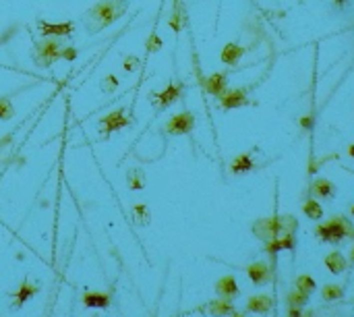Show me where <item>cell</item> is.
I'll use <instances>...</instances> for the list:
<instances>
[{
    "mask_svg": "<svg viewBox=\"0 0 354 317\" xmlns=\"http://www.w3.org/2000/svg\"><path fill=\"white\" fill-rule=\"evenodd\" d=\"M352 214H354V208H352Z\"/></svg>",
    "mask_w": 354,
    "mask_h": 317,
    "instance_id": "cell-36",
    "label": "cell"
},
{
    "mask_svg": "<svg viewBox=\"0 0 354 317\" xmlns=\"http://www.w3.org/2000/svg\"><path fill=\"white\" fill-rule=\"evenodd\" d=\"M296 291H301L303 295H311L315 291V280L311 278V276H299V278H296Z\"/></svg>",
    "mask_w": 354,
    "mask_h": 317,
    "instance_id": "cell-21",
    "label": "cell"
},
{
    "mask_svg": "<svg viewBox=\"0 0 354 317\" xmlns=\"http://www.w3.org/2000/svg\"><path fill=\"white\" fill-rule=\"evenodd\" d=\"M232 317H243V315H232Z\"/></svg>",
    "mask_w": 354,
    "mask_h": 317,
    "instance_id": "cell-35",
    "label": "cell"
},
{
    "mask_svg": "<svg viewBox=\"0 0 354 317\" xmlns=\"http://www.w3.org/2000/svg\"><path fill=\"white\" fill-rule=\"evenodd\" d=\"M305 301H307V295H303L301 291L288 293V305L290 307H301V305H305Z\"/></svg>",
    "mask_w": 354,
    "mask_h": 317,
    "instance_id": "cell-28",
    "label": "cell"
},
{
    "mask_svg": "<svg viewBox=\"0 0 354 317\" xmlns=\"http://www.w3.org/2000/svg\"><path fill=\"white\" fill-rule=\"evenodd\" d=\"M193 125H195V116L191 112H180L168 120L166 131L170 135H182V133H189L193 129Z\"/></svg>",
    "mask_w": 354,
    "mask_h": 317,
    "instance_id": "cell-5",
    "label": "cell"
},
{
    "mask_svg": "<svg viewBox=\"0 0 354 317\" xmlns=\"http://www.w3.org/2000/svg\"><path fill=\"white\" fill-rule=\"evenodd\" d=\"M325 266H328V270L332 274H340V272L346 270V259L340 255L338 251H334V253H330L328 257H325Z\"/></svg>",
    "mask_w": 354,
    "mask_h": 317,
    "instance_id": "cell-14",
    "label": "cell"
},
{
    "mask_svg": "<svg viewBox=\"0 0 354 317\" xmlns=\"http://www.w3.org/2000/svg\"><path fill=\"white\" fill-rule=\"evenodd\" d=\"M133 218H135V222H137V224L145 226V224H149L151 214H149V210L145 208L143 203H135V205H133Z\"/></svg>",
    "mask_w": 354,
    "mask_h": 317,
    "instance_id": "cell-18",
    "label": "cell"
},
{
    "mask_svg": "<svg viewBox=\"0 0 354 317\" xmlns=\"http://www.w3.org/2000/svg\"><path fill=\"white\" fill-rule=\"evenodd\" d=\"M39 29L44 35H54V37H60V35H66L70 33V29H73V25L70 23H41Z\"/></svg>",
    "mask_w": 354,
    "mask_h": 317,
    "instance_id": "cell-10",
    "label": "cell"
},
{
    "mask_svg": "<svg viewBox=\"0 0 354 317\" xmlns=\"http://www.w3.org/2000/svg\"><path fill=\"white\" fill-rule=\"evenodd\" d=\"M350 257H352V261H354V247H352V251H350Z\"/></svg>",
    "mask_w": 354,
    "mask_h": 317,
    "instance_id": "cell-33",
    "label": "cell"
},
{
    "mask_svg": "<svg viewBox=\"0 0 354 317\" xmlns=\"http://www.w3.org/2000/svg\"><path fill=\"white\" fill-rule=\"evenodd\" d=\"M83 303L87 307H108L110 299L106 295H100V293H87L83 297Z\"/></svg>",
    "mask_w": 354,
    "mask_h": 317,
    "instance_id": "cell-17",
    "label": "cell"
},
{
    "mask_svg": "<svg viewBox=\"0 0 354 317\" xmlns=\"http://www.w3.org/2000/svg\"><path fill=\"white\" fill-rule=\"evenodd\" d=\"M303 212H305L309 218H313V220H319V218L323 216V208H321L317 201H313V199L307 201V203L303 205Z\"/></svg>",
    "mask_w": 354,
    "mask_h": 317,
    "instance_id": "cell-23",
    "label": "cell"
},
{
    "mask_svg": "<svg viewBox=\"0 0 354 317\" xmlns=\"http://www.w3.org/2000/svg\"><path fill=\"white\" fill-rule=\"evenodd\" d=\"M317 234L323 241H342L346 234H352V228L348 226L346 218H334L325 226H317Z\"/></svg>",
    "mask_w": 354,
    "mask_h": 317,
    "instance_id": "cell-3",
    "label": "cell"
},
{
    "mask_svg": "<svg viewBox=\"0 0 354 317\" xmlns=\"http://www.w3.org/2000/svg\"><path fill=\"white\" fill-rule=\"evenodd\" d=\"M160 46H162L160 39L155 37V35H151V37H149V42H147V50H149V52H153V50H158Z\"/></svg>",
    "mask_w": 354,
    "mask_h": 317,
    "instance_id": "cell-30",
    "label": "cell"
},
{
    "mask_svg": "<svg viewBox=\"0 0 354 317\" xmlns=\"http://www.w3.org/2000/svg\"><path fill=\"white\" fill-rule=\"evenodd\" d=\"M37 293V288L35 286H31V284H23L21 286V291H19V295H17V299H15V307H21L23 303L29 299L31 295H35Z\"/></svg>",
    "mask_w": 354,
    "mask_h": 317,
    "instance_id": "cell-24",
    "label": "cell"
},
{
    "mask_svg": "<svg viewBox=\"0 0 354 317\" xmlns=\"http://www.w3.org/2000/svg\"><path fill=\"white\" fill-rule=\"evenodd\" d=\"M321 297H323V301H336V299L342 297V288H340L338 284H328L323 288Z\"/></svg>",
    "mask_w": 354,
    "mask_h": 317,
    "instance_id": "cell-26",
    "label": "cell"
},
{
    "mask_svg": "<svg viewBox=\"0 0 354 317\" xmlns=\"http://www.w3.org/2000/svg\"><path fill=\"white\" fill-rule=\"evenodd\" d=\"M313 193L319 197H328L334 193V185L330 181H325V178H319V181H315V185H313Z\"/></svg>",
    "mask_w": 354,
    "mask_h": 317,
    "instance_id": "cell-22",
    "label": "cell"
},
{
    "mask_svg": "<svg viewBox=\"0 0 354 317\" xmlns=\"http://www.w3.org/2000/svg\"><path fill=\"white\" fill-rule=\"evenodd\" d=\"M41 56H46L44 60H41V66H48L56 58H60V46H58V42H56L54 37L44 39V42H39L35 46V60H39Z\"/></svg>",
    "mask_w": 354,
    "mask_h": 317,
    "instance_id": "cell-4",
    "label": "cell"
},
{
    "mask_svg": "<svg viewBox=\"0 0 354 317\" xmlns=\"http://www.w3.org/2000/svg\"><path fill=\"white\" fill-rule=\"evenodd\" d=\"M209 313L216 315V317H224V315L232 313V305L226 299L224 301H214V303H209Z\"/></svg>",
    "mask_w": 354,
    "mask_h": 317,
    "instance_id": "cell-19",
    "label": "cell"
},
{
    "mask_svg": "<svg viewBox=\"0 0 354 317\" xmlns=\"http://www.w3.org/2000/svg\"><path fill=\"white\" fill-rule=\"evenodd\" d=\"M77 56V50L75 48H66V50H60V58H68V60H73Z\"/></svg>",
    "mask_w": 354,
    "mask_h": 317,
    "instance_id": "cell-31",
    "label": "cell"
},
{
    "mask_svg": "<svg viewBox=\"0 0 354 317\" xmlns=\"http://www.w3.org/2000/svg\"><path fill=\"white\" fill-rule=\"evenodd\" d=\"M350 154H352V158H354V145H350Z\"/></svg>",
    "mask_w": 354,
    "mask_h": 317,
    "instance_id": "cell-32",
    "label": "cell"
},
{
    "mask_svg": "<svg viewBox=\"0 0 354 317\" xmlns=\"http://www.w3.org/2000/svg\"><path fill=\"white\" fill-rule=\"evenodd\" d=\"M15 116V108L6 98H0V120H10Z\"/></svg>",
    "mask_w": 354,
    "mask_h": 317,
    "instance_id": "cell-27",
    "label": "cell"
},
{
    "mask_svg": "<svg viewBox=\"0 0 354 317\" xmlns=\"http://www.w3.org/2000/svg\"><path fill=\"white\" fill-rule=\"evenodd\" d=\"M126 125H129V120L124 118V110H122V108L114 110V112H110L108 116H104V118L100 120L102 133H112V131L122 129V127H126Z\"/></svg>",
    "mask_w": 354,
    "mask_h": 317,
    "instance_id": "cell-6",
    "label": "cell"
},
{
    "mask_svg": "<svg viewBox=\"0 0 354 317\" xmlns=\"http://www.w3.org/2000/svg\"><path fill=\"white\" fill-rule=\"evenodd\" d=\"M240 56H243V48L236 46V44H226L222 50V60L226 64H234Z\"/></svg>",
    "mask_w": 354,
    "mask_h": 317,
    "instance_id": "cell-15",
    "label": "cell"
},
{
    "mask_svg": "<svg viewBox=\"0 0 354 317\" xmlns=\"http://www.w3.org/2000/svg\"><path fill=\"white\" fill-rule=\"evenodd\" d=\"M292 247H294V237H292V234H280V237H276V239L270 241V245H267V251L276 253L280 249H292Z\"/></svg>",
    "mask_w": 354,
    "mask_h": 317,
    "instance_id": "cell-12",
    "label": "cell"
},
{
    "mask_svg": "<svg viewBox=\"0 0 354 317\" xmlns=\"http://www.w3.org/2000/svg\"><path fill=\"white\" fill-rule=\"evenodd\" d=\"M216 291L220 297L228 299V297H236L238 295V286H236V280L232 278V276H224V278L218 280L216 284Z\"/></svg>",
    "mask_w": 354,
    "mask_h": 317,
    "instance_id": "cell-8",
    "label": "cell"
},
{
    "mask_svg": "<svg viewBox=\"0 0 354 317\" xmlns=\"http://www.w3.org/2000/svg\"><path fill=\"white\" fill-rule=\"evenodd\" d=\"M336 2H344V0H336Z\"/></svg>",
    "mask_w": 354,
    "mask_h": 317,
    "instance_id": "cell-34",
    "label": "cell"
},
{
    "mask_svg": "<svg viewBox=\"0 0 354 317\" xmlns=\"http://www.w3.org/2000/svg\"><path fill=\"white\" fill-rule=\"evenodd\" d=\"M224 85H226L224 73H216V75H211V77L205 81V89H207L209 93H214V95H222V93H224Z\"/></svg>",
    "mask_w": 354,
    "mask_h": 317,
    "instance_id": "cell-13",
    "label": "cell"
},
{
    "mask_svg": "<svg viewBox=\"0 0 354 317\" xmlns=\"http://www.w3.org/2000/svg\"><path fill=\"white\" fill-rule=\"evenodd\" d=\"M126 181H129V187L133 191L143 189V172H141V170H131L129 176H126Z\"/></svg>",
    "mask_w": 354,
    "mask_h": 317,
    "instance_id": "cell-25",
    "label": "cell"
},
{
    "mask_svg": "<svg viewBox=\"0 0 354 317\" xmlns=\"http://www.w3.org/2000/svg\"><path fill=\"white\" fill-rule=\"evenodd\" d=\"M129 2L126 0H102V2L93 4L87 15H85V23H87V31L89 33H97L102 31L104 27L112 25L116 19H120L124 15Z\"/></svg>",
    "mask_w": 354,
    "mask_h": 317,
    "instance_id": "cell-1",
    "label": "cell"
},
{
    "mask_svg": "<svg viewBox=\"0 0 354 317\" xmlns=\"http://www.w3.org/2000/svg\"><path fill=\"white\" fill-rule=\"evenodd\" d=\"M296 228V220L292 216H284V218H274V220H259L255 224V232L259 234L263 241H272L280 234H290Z\"/></svg>",
    "mask_w": 354,
    "mask_h": 317,
    "instance_id": "cell-2",
    "label": "cell"
},
{
    "mask_svg": "<svg viewBox=\"0 0 354 317\" xmlns=\"http://www.w3.org/2000/svg\"><path fill=\"white\" fill-rule=\"evenodd\" d=\"M116 87H118V79H116V75H106V77L102 79V89H104L106 93L114 91Z\"/></svg>",
    "mask_w": 354,
    "mask_h": 317,
    "instance_id": "cell-29",
    "label": "cell"
},
{
    "mask_svg": "<svg viewBox=\"0 0 354 317\" xmlns=\"http://www.w3.org/2000/svg\"><path fill=\"white\" fill-rule=\"evenodd\" d=\"M232 172H236V174H240V172H249L251 168H253V160L247 156V154H243V156H238V158H234V162H232Z\"/></svg>",
    "mask_w": 354,
    "mask_h": 317,
    "instance_id": "cell-20",
    "label": "cell"
},
{
    "mask_svg": "<svg viewBox=\"0 0 354 317\" xmlns=\"http://www.w3.org/2000/svg\"><path fill=\"white\" fill-rule=\"evenodd\" d=\"M247 309L253 311V313H267L272 309V299L267 295H257V297H251L247 301Z\"/></svg>",
    "mask_w": 354,
    "mask_h": 317,
    "instance_id": "cell-7",
    "label": "cell"
},
{
    "mask_svg": "<svg viewBox=\"0 0 354 317\" xmlns=\"http://www.w3.org/2000/svg\"><path fill=\"white\" fill-rule=\"evenodd\" d=\"M245 91L243 89H230V91H224L222 93V106L224 108H236L240 104H245Z\"/></svg>",
    "mask_w": 354,
    "mask_h": 317,
    "instance_id": "cell-11",
    "label": "cell"
},
{
    "mask_svg": "<svg viewBox=\"0 0 354 317\" xmlns=\"http://www.w3.org/2000/svg\"><path fill=\"white\" fill-rule=\"evenodd\" d=\"M178 93H180V85H170L166 91L158 93L155 98H158V104H160V106H168V104H172V102L178 98Z\"/></svg>",
    "mask_w": 354,
    "mask_h": 317,
    "instance_id": "cell-16",
    "label": "cell"
},
{
    "mask_svg": "<svg viewBox=\"0 0 354 317\" xmlns=\"http://www.w3.org/2000/svg\"><path fill=\"white\" fill-rule=\"evenodd\" d=\"M247 272H249V278L255 284H263L267 278H270V268H267L263 261H259V264H251L247 268Z\"/></svg>",
    "mask_w": 354,
    "mask_h": 317,
    "instance_id": "cell-9",
    "label": "cell"
}]
</instances>
